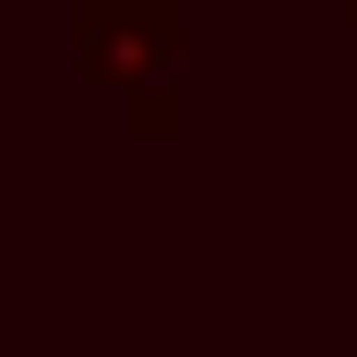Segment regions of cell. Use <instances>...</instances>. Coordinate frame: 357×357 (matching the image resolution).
<instances>
[{
	"label": "cell",
	"mask_w": 357,
	"mask_h": 357,
	"mask_svg": "<svg viewBox=\"0 0 357 357\" xmlns=\"http://www.w3.org/2000/svg\"><path fill=\"white\" fill-rule=\"evenodd\" d=\"M345 24H357V0H345Z\"/></svg>",
	"instance_id": "2"
},
{
	"label": "cell",
	"mask_w": 357,
	"mask_h": 357,
	"mask_svg": "<svg viewBox=\"0 0 357 357\" xmlns=\"http://www.w3.org/2000/svg\"><path fill=\"white\" fill-rule=\"evenodd\" d=\"M72 72L119 107L131 143H167L191 84V0H72Z\"/></svg>",
	"instance_id": "1"
}]
</instances>
